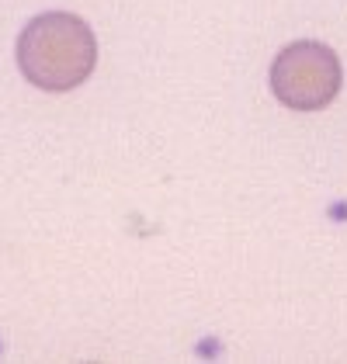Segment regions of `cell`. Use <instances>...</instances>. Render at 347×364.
I'll use <instances>...</instances> for the list:
<instances>
[{"label": "cell", "mask_w": 347, "mask_h": 364, "mask_svg": "<svg viewBox=\"0 0 347 364\" xmlns=\"http://www.w3.org/2000/svg\"><path fill=\"white\" fill-rule=\"evenodd\" d=\"M344 84L341 59L323 42H292L271 63V90L292 112L326 108Z\"/></svg>", "instance_id": "obj_2"}, {"label": "cell", "mask_w": 347, "mask_h": 364, "mask_svg": "<svg viewBox=\"0 0 347 364\" xmlns=\"http://www.w3.org/2000/svg\"><path fill=\"white\" fill-rule=\"evenodd\" d=\"M97 38L84 18L49 11L31 18L18 38V66L42 90H73L94 73Z\"/></svg>", "instance_id": "obj_1"}]
</instances>
